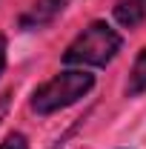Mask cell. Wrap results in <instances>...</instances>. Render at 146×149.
Listing matches in <instances>:
<instances>
[{
	"mask_svg": "<svg viewBox=\"0 0 146 149\" xmlns=\"http://www.w3.org/2000/svg\"><path fill=\"white\" fill-rule=\"evenodd\" d=\"M0 149H29V143H26V138L20 132H12V135H6V141L0 143Z\"/></svg>",
	"mask_w": 146,
	"mask_h": 149,
	"instance_id": "cell-6",
	"label": "cell"
},
{
	"mask_svg": "<svg viewBox=\"0 0 146 149\" xmlns=\"http://www.w3.org/2000/svg\"><path fill=\"white\" fill-rule=\"evenodd\" d=\"M143 92H146V49L135 57V66H132V74H129V83H126L129 97H138Z\"/></svg>",
	"mask_w": 146,
	"mask_h": 149,
	"instance_id": "cell-5",
	"label": "cell"
},
{
	"mask_svg": "<svg viewBox=\"0 0 146 149\" xmlns=\"http://www.w3.org/2000/svg\"><path fill=\"white\" fill-rule=\"evenodd\" d=\"M117 52H120V35L109 23L95 20L69 43V49L63 52V63H69V66H106Z\"/></svg>",
	"mask_w": 146,
	"mask_h": 149,
	"instance_id": "cell-1",
	"label": "cell"
},
{
	"mask_svg": "<svg viewBox=\"0 0 146 149\" xmlns=\"http://www.w3.org/2000/svg\"><path fill=\"white\" fill-rule=\"evenodd\" d=\"M95 86V74H89L86 69H69V72L55 74L52 80H46L32 97V109L37 115H52L66 106L77 103L83 95Z\"/></svg>",
	"mask_w": 146,
	"mask_h": 149,
	"instance_id": "cell-2",
	"label": "cell"
},
{
	"mask_svg": "<svg viewBox=\"0 0 146 149\" xmlns=\"http://www.w3.org/2000/svg\"><path fill=\"white\" fill-rule=\"evenodd\" d=\"M115 20L126 29H135L146 20V0H117L115 3Z\"/></svg>",
	"mask_w": 146,
	"mask_h": 149,
	"instance_id": "cell-4",
	"label": "cell"
},
{
	"mask_svg": "<svg viewBox=\"0 0 146 149\" xmlns=\"http://www.w3.org/2000/svg\"><path fill=\"white\" fill-rule=\"evenodd\" d=\"M3 66H6V37L0 35V72H3Z\"/></svg>",
	"mask_w": 146,
	"mask_h": 149,
	"instance_id": "cell-7",
	"label": "cell"
},
{
	"mask_svg": "<svg viewBox=\"0 0 146 149\" xmlns=\"http://www.w3.org/2000/svg\"><path fill=\"white\" fill-rule=\"evenodd\" d=\"M63 6H66V0H35V3L20 15V29H23V32H32V29L49 26V23L63 12Z\"/></svg>",
	"mask_w": 146,
	"mask_h": 149,
	"instance_id": "cell-3",
	"label": "cell"
}]
</instances>
